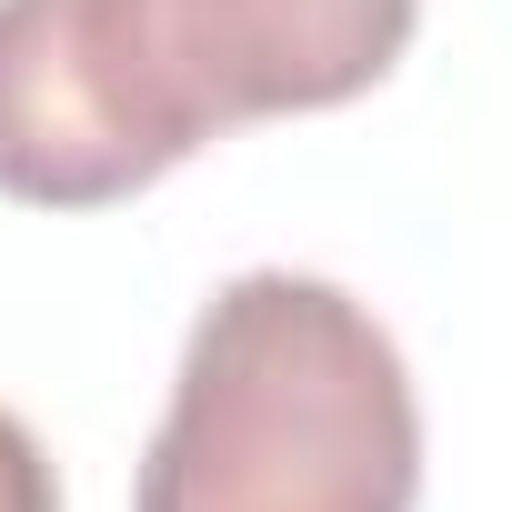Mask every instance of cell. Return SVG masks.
<instances>
[{
	"label": "cell",
	"mask_w": 512,
	"mask_h": 512,
	"mask_svg": "<svg viewBox=\"0 0 512 512\" xmlns=\"http://www.w3.org/2000/svg\"><path fill=\"white\" fill-rule=\"evenodd\" d=\"M422 0H0V191L101 211L201 141L362 101Z\"/></svg>",
	"instance_id": "1"
},
{
	"label": "cell",
	"mask_w": 512,
	"mask_h": 512,
	"mask_svg": "<svg viewBox=\"0 0 512 512\" xmlns=\"http://www.w3.org/2000/svg\"><path fill=\"white\" fill-rule=\"evenodd\" d=\"M422 402L392 332L312 272H241L181 342L131 512H412Z\"/></svg>",
	"instance_id": "2"
},
{
	"label": "cell",
	"mask_w": 512,
	"mask_h": 512,
	"mask_svg": "<svg viewBox=\"0 0 512 512\" xmlns=\"http://www.w3.org/2000/svg\"><path fill=\"white\" fill-rule=\"evenodd\" d=\"M0 512H61V472L21 412H0Z\"/></svg>",
	"instance_id": "3"
}]
</instances>
